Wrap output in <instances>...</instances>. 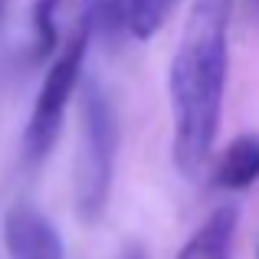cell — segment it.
Instances as JSON below:
<instances>
[{"label":"cell","instance_id":"cell-1","mask_svg":"<svg viewBox=\"0 0 259 259\" xmlns=\"http://www.w3.org/2000/svg\"><path fill=\"white\" fill-rule=\"evenodd\" d=\"M230 7L233 0H194L167 72L174 121V164L190 181L200 177L220 135L223 89L230 66Z\"/></svg>","mask_w":259,"mask_h":259},{"label":"cell","instance_id":"cell-2","mask_svg":"<svg viewBox=\"0 0 259 259\" xmlns=\"http://www.w3.org/2000/svg\"><path fill=\"white\" fill-rule=\"evenodd\" d=\"M115 158H118V115L99 85V79L82 82L79 102V154L72 174V197L82 223H95L105 213L115 181Z\"/></svg>","mask_w":259,"mask_h":259},{"label":"cell","instance_id":"cell-3","mask_svg":"<svg viewBox=\"0 0 259 259\" xmlns=\"http://www.w3.org/2000/svg\"><path fill=\"white\" fill-rule=\"evenodd\" d=\"M89 39H92V17H82L72 33V39L59 50V56L53 59V66L46 69V79L39 82L36 102L30 112V125L23 132V151L26 161L36 164L53 151L59 132L66 121V108L76 92V85L82 82V66L89 53Z\"/></svg>","mask_w":259,"mask_h":259},{"label":"cell","instance_id":"cell-4","mask_svg":"<svg viewBox=\"0 0 259 259\" xmlns=\"http://www.w3.org/2000/svg\"><path fill=\"white\" fill-rule=\"evenodd\" d=\"M4 243L10 249V259H63L59 230L33 203H13L7 210Z\"/></svg>","mask_w":259,"mask_h":259},{"label":"cell","instance_id":"cell-5","mask_svg":"<svg viewBox=\"0 0 259 259\" xmlns=\"http://www.w3.org/2000/svg\"><path fill=\"white\" fill-rule=\"evenodd\" d=\"M236 227H240V207L236 203L217 207L181 246L177 259H233Z\"/></svg>","mask_w":259,"mask_h":259},{"label":"cell","instance_id":"cell-6","mask_svg":"<svg viewBox=\"0 0 259 259\" xmlns=\"http://www.w3.org/2000/svg\"><path fill=\"white\" fill-rule=\"evenodd\" d=\"M259 181V135H240L220 154L213 184L223 190H246Z\"/></svg>","mask_w":259,"mask_h":259},{"label":"cell","instance_id":"cell-7","mask_svg":"<svg viewBox=\"0 0 259 259\" xmlns=\"http://www.w3.org/2000/svg\"><path fill=\"white\" fill-rule=\"evenodd\" d=\"M177 0H115V20L135 39H151L171 17Z\"/></svg>","mask_w":259,"mask_h":259},{"label":"cell","instance_id":"cell-8","mask_svg":"<svg viewBox=\"0 0 259 259\" xmlns=\"http://www.w3.org/2000/svg\"><path fill=\"white\" fill-rule=\"evenodd\" d=\"M63 0H33V43L36 56H50L56 50V13Z\"/></svg>","mask_w":259,"mask_h":259},{"label":"cell","instance_id":"cell-9","mask_svg":"<svg viewBox=\"0 0 259 259\" xmlns=\"http://www.w3.org/2000/svg\"><path fill=\"white\" fill-rule=\"evenodd\" d=\"M118 259H148V256H145V249H141V246H128V249H121Z\"/></svg>","mask_w":259,"mask_h":259},{"label":"cell","instance_id":"cell-10","mask_svg":"<svg viewBox=\"0 0 259 259\" xmlns=\"http://www.w3.org/2000/svg\"><path fill=\"white\" fill-rule=\"evenodd\" d=\"M4 4H7V0H0V13H4Z\"/></svg>","mask_w":259,"mask_h":259}]
</instances>
